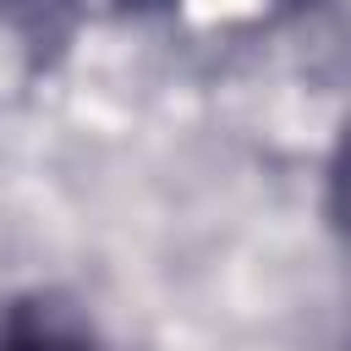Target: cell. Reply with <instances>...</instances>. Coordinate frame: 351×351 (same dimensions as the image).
Listing matches in <instances>:
<instances>
[{
    "label": "cell",
    "instance_id": "obj_2",
    "mask_svg": "<svg viewBox=\"0 0 351 351\" xmlns=\"http://www.w3.org/2000/svg\"><path fill=\"white\" fill-rule=\"evenodd\" d=\"M335 219H340V230L351 236V126H346L340 154H335Z\"/></svg>",
    "mask_w": 351,
    "mask_h": 351
},
{
    "label": "cell",
    "instance_id": "obj_1",
    "mask_svg": "<svg viewBox=\"0 0 351 351\" xmlns=\"http://www.w3.org/2000/svg\"><path fill=\"white\" fill-rule=\"evenodd\" d=\"M0 351H88L77 335H66V329H55V324H16L5 340H0Z\"/></svg>",
    "mask_w": 351,
    "mask_h": 351
}]
</instances>
